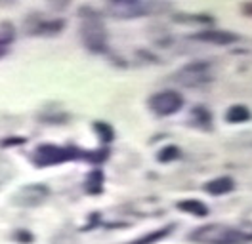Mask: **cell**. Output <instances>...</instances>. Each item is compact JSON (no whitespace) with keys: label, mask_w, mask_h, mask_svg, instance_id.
I'll list each match as a JSON object with an SVG mask.
<instances>
[{"label":"cell","mask_w":252,"mask_h":244,"mask_svg":"<svg viewBox=\"0 0 252 244\" xmlns=\"http://www.w3.org/2000/svg\"><path fill=\"white\" fill-rule=\"evenodd\" d=\"M170 229H172V225H168V227H164V229H158V231H153V233L143 235L138 241H134V243H130V244H155L157 241L164 239V237L170 233Z\"/></svg>","instance_id":"11"},{"label":"cell","mask_w":252,"mask_h":244,"mask_svg":"<svg viewBox=\"0 0 252 244\" xmlns=\"http://www.w3.org/2000/svg\"><path fill=\"white\" fill-rule=\"evenodd\" d=\"M95 130L101 134L103 141H111V139H113V130H111L107 124H103V122H95Z\"/></svg>","instance_id":"13"},{"label":"cell","mask_w":252,"mask_h":244,"mask_svg":"<svg viewBox=\"0 0 252 244\" xmlns=\"http://www.w3.org/2000/svg\"><path fill=\"white\" fill-rule=\"evenodd\" d=\"M80 32H82L84 44L88 46L90 50H103V46H105V29H103L101 21L95 15H90V17L82 19Z\"/></svg>","instance_id":"3"},{"label":"cell","mask_w":252,"mask_h":244,"mask_svg":"<svg viewBox=\"0 0 252 244\" xmlns=\"http://www.w3.org/2000/svg\"><path fill=\"white\" fill-rule=\"evenodd\" d=\"M157 158L160 162H172L176 158H180V149L176 145H168V147H164L162 151L158 152Z\"/></svg>","instance_id":"12"},{"label":"cell","mask_w":252,"mask_h":244,"mask_svg":"<svg viewBox=\"0 0 252 244\" xmlns=\"http://www.w3.org/2000/svg\"><path fill=\"white\" fill-rule=\"evenodd\" d=\"M251 119H252L251 111L245 105L229 107L227 113H225V121L231 122V124H241V122H247V121H251Z\"/></svg>","instance_id":"9"},{"label":"cell","mask_w":252,"mask_h":244,"mask_svg":"<svg viewBox=\"0 0 252 244\" xmlns=\"http://www.w3.org/2000/svg\"><path fill=\"white\" fill-rule=\"evenodd\" d=\"M191 241L201 244H245L252 241V235L229 225L210 223L191 233Z\"/></svg>","instance_id":"1"},{"label":"cell","mask_w":252,"mask_h":244,"mask_svg":"<svg viewBox=\"0 0 252 244\" xmlns=\"http://www.w3.org/2000/svg\"><path fill=\"white\" fill-rule=\"evenodd\" d=\"M245 12H247V14H252V2H251V4H247V6H245Z\"/></svg>","instance_id":"14"},{"label":"cell","mask_w":252,"mask_h":244,"mask_svg":"<svg viewBox=\"0 0 252 244\" xmlns=\"http://www.w3.org/2000/svg\"><path fill=\"white\" fill-rule=\"evenodd\" d=\"M178 208L182 210V212H188L191 215H197V217H205L208 215V208H206L205 204L201 202V200H182L180 204H178Z\"/></svg>","instance_id":"10"},{"label":"cell","mask_w":252,"mask_h":244,"mask_svg":"<svg viewBox=\"0 0 252 244\" xmlns=\"http://www.w3.org/2000/svg\"><path fill=\"white\" fill-rule=\"evenodd\" d=\"M205 189L210 195H225V193L235 189V182L231 178H218V180H212V182L206 183Z\"/></svg>","instance_id":"8"},{"label":"cell","mask_w":252,"mask_h":244,"mask_svg":"<svg viewBox=\"0 0 252 244\" xmlns=\"http://www.w3.org/2000/svg\"><path fill=\"white\" fill-rule=\"evenodd\" d=\"M75 154L69 149H60V147L44 145V147H40L38 151L34 152V162L40 164V166H46V164H58V162H63V160H69Z\"/></svg>","instance_id":"4"},{"label":"cell","mask_w":252,"mask_h":244,"mask_svg":"<svg viewBox=\"0 0 252 244\" xmlns=\"http://www.w3.org/2000/svg\"><path fill=\"white\" fill-rule=\"evenodd\" d=\"M48 197V189L42 185H27L16 195V202L19 206H36Z\"/></svg>","instance_id":"6"},{"label":"cell","mask_w":252,"mask_h":244,"mask_svg":"<svg viewBox=\"0 0 252 244\" xmlns=\"http://www.w3.org/2000/svg\"><path fill=\"white\" fill-rule=\"evenodd\" d=\"M178 80L186 86H195V84H201L208 80V65L206 63H193L186 69L180 71Z\"/></svg>","instance_id":"5"},{"label":"cell","mask_w":252,"mask_h":244,"mask_svg":"<svg viewBox=\"0 0 252 244\" xmlns=\"http://www.w3.org/2000/svg\"><path fill=\"white\" fill-rule=\"evenodd\" d=\"M197 40H205V42H214V44H231L237 42V36L231 32H225V30H205V32H199L195 34Z\"/></svg>","instance_id":"7"},{"label":"cell","mask_w":252,"mask_h":244,"mask_svg":"<svg viewBox=\"0 0 252 244\" xmlns=\"http://www.w3.org/2000/svg\"><path fill=\"white\" fill-rule=\"evenodd\" d=\"M149 107L155 115H160V117H168V115H174L178 113L182 107H184V97L176 92H160V93H155L151 99H149Z\"/></svg>","instance_id":"2"}]
</instances>
